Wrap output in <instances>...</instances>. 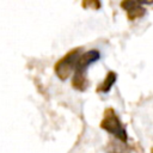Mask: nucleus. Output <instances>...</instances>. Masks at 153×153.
I'll return each instance as SVG.
<instances>
[{"label": "nucleus", "instance_id": "3", "mask_svg": "<svg viewBox=\"0 0 153 153\" xmlns=\"http://www.w3.org/2000/svg\"><path fill=\"white\" fill-rule=\"evenodd\" d=\"M80 55H81V48L80 47L73 48L55 63L54 66L55 73L61 80H66L71 75V73L75 69L76 62Z\"/></svg>", "mask_w": 153, "mask_h": 153}, {"label": "nucleus", "instance_id": "2", "mask_svg": "<svg viewBox=\"0 0 153 153\" xmlns=\"http://www.w3.org/2000/svg\"><path fill=\"white\" fill-rule=\"evenodd\" d=\"M99 126H100L102 129L106 130L108 133H110L111 135H114L115 137H117L120 141L127 142V140H128L127 130L123 127L122 122L120 121L117 114L115 112V110L112 108L105 109L103 120L100 121V124Z\"/></svg>", "mask_w": 153, "mask_h": 153}, {"label": "nucleus", "instance_id": "4", "mask_svg": "<svg viewBox=\"0 0 153 153\" xmlns=\"http://www.w3.org/2000/svg\"><path fill=\"white\" fill-rule=\"evenodd\" d=\"M121 7L127 12L129 20H135L137 18H141L146 13V10L141 6V2H139V1L126 0V1L121 2Z\"/></svg>", "mask_w": 153, "mask_h": 153}, {"label": "nucleus", "instance_id": "6", "mask_svg": "<svg viewBox=\"0 0 153 153\" xmlns=\"http://www.w3.org/2000/svg\"><path fill=\"white\" fill-rule=\"evenodd\" d=\"M81 5L84 7H93L96 10V8H98L100 6V2H98V1H82Z\"/></svg>", "mask_w": 153, "mask_h": 153}, {"label": "nucleus", "instance_id": "1", "mask_svg": "<svg viewBox=\"0 0 153 153\" xmlns=\"http://www.w3.org/2000/svg\"><path fill=\"white\" fill-rule=\"evenodd\" d=\"M99 57H100V54L96 49H92V50H88L86 53H82L79 56L76 66H75V69H74V76L72 79V86L75 90L85 91L87 88L88 82H87V79L85 76V72H86L87 67L92 62L97 61Z\"/></svg>", "mask_w": 153, "mask_h": 153}, {"label": "nucleus", "instance_id": "5", "mask_svg": "<svg viewBox=\"0 0 153 153\" xmlns=\"http://www.w3.org/2000/svg\"><path fill=\"white\" fill-rule=\"evenodd\" d=\"M116 79H117V74H116L115 72H112V71L108 72V74H106V76H105L104 81H103L102 84L98 85V87H97V92H103V93L109 92L110 88L112 87V85L115 84Z\"/></svg>", "mask_w": 153, "mask_h": 153}, {"label": "nucleus", "instance_id": "7", "mask_svg": "<svg viewBox=\"0 0 153 153\" xmlns=\"http://www.w3.org/2000/svg\"><path fill=\"white\" fill-rule=\"evenodd\" d=\"M151 153H153V149H152V152H151Z\"/></svg>", "mask_w": 153, "mask_h": 153}]
</instances>
